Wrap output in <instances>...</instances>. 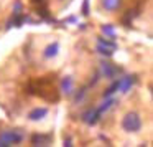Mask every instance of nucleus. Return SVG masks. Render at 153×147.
Wrapping results in <instances>:
<instances>
[{"label":"nucleus","instance_id":"obj_16","mask_svg":"<svg viewBox=\"0 0 153 147\" xmlns=\"http://www.w3.org/2000/svg\"><path fill=\"white\" fill-rule=\"evenodd\" d=\"M31 2H33V4H41L43 0H31Z\"/></svg>","mask_w":153,"mask_h":147},{"label":"nucleus","instance_id":"obj_10","mask_svg":"<svg viewBox=\"0 0 153 147\" xmlns=\"http://www.w3.org/2000/svg\"><path fill=\"white\" fill-rule=\"evenodd\" d=\"M119 83H120V80L114 81V83L110 84V88H109V89H105V91H104V94H102V96H104V98H110L114 93H115V91H119Z\"/></svg>","mask_w":153,"mask_h":147},{"label":"nucleus","instance_id":"obj_12","mask_svg":"<svg viewBox=\"0 0 153 147\" xmlns=\"http://www.w3.org/2000/svg\"><path fill=\"white\" fill-rule=\"evenodd\" d=\"M97 51H99L100 55H105V56H110V55L114 53V50H110V48H107V46H104V45H97Z\"/></svg>","mask_w":153,"mask_h":147},{"label":"nucleus","instance_id":"obj_15","mask_svg":"<svg viewBox=\"0 0 153 147\" xmlns=\"http://www.w3.org/2000/svg\"><path fill=\"white\" fill-rule=\"evenodd\" d=\"M82 14L84 15H87V14H89V0H86V2H84V7H82Z\"/></svg>","mask_w":153,"mask_h":147},{"label":"nucleus","instance_id":"obj_14","mask_svg":"<svg viewBox=\"0 0 153 147\" xmlns=\"http://www.w3.org/2000/svg\"><path fill=\"white\" fill-rule=\"evenodd\" d=\"M102 32H104L105 35H109V37H112V38L115 37V30H114L110 25H104V27H102Z\"/></svg>","mask_w":153,"mask_h":147},{"label":"nucleus","instance_id":"obj_4","mask_svg":"<svg viewBox=\"0 0 153 147\" xmlns=\"http://www.w3.org/2000/svg\"><path fill=\"white\" fill-rule=\"evenodd\" d=\"M33 146H50L51 144V136H43V134H35L31 137Z\"/></svg>","mask_w":153,"mask_h":147},{"label":"nucleus","instance_id":"obj_5","mask_svg":"<svg viewBox=\"0 0 153 147\" xmlns=\"http://www.w3.org/2000/svg\"><path fill=\"white\" fill-rule=\"evenodd\" d=\"M120 5H122V0H102V7L105 8L107 12L119 10Z\"/></svg>","mask_w":153,"mask_h":147},{"label":"nucleus","instance_id":"obj_9","mask_svg":"<svg viewBox=\"0 0 153 147\" xmlns=\"http://www.w3.org/2000/svg\"><path fill=\"white\" fill-rule=\"evenodd\" d=\"M115 103H117V101H115V99H112V98H110V99H107L105 103H104L102 106H100L99 109H97V112H99V116H102L104 112H107V111H109V109H110V107H112Z\"/></svg>","mask_w":153,"mask_h":147},{"label":"nucleus","instance_id":"obj_3","mask_svg":"<svg viewBox=\"0 0 153 147\" xmlns=\"http://www.w3.org/2000/svg\"><path fill=\"white\" fill-rule=\"evenodd\" d=\"M46 114H48L46 107H35L33 111H30L28 119H30V121H41L43 117H46Z\"/></svg>","mask_w":153,"mask_h":147},{"label":"nucleus","instance_id":"obj_8","mask_svg":"<svg viewBox=\"0 0 153 147\" xmlns=\"http://www.w3.org/2000/svg\"><path fill=\"white\" fill-rule=\"evenodd\" d=\"M61 89H63V93L66 94H71L73 93V78H64L63 83H61Z\"/></svg>","mask_w":153,"mask_h":147},{"label":"nucleus","instance_id":"obj_13","mask_svg":"<svg viewBox=\"0 0 153 147\" xmlns=\"http://www.w3.org/2000/svg\"><path fill=\"white\" fill-rule=\"evenodd\" d=\"M97 43L104 45V46L110 48V50H115V48H117V45L114 43V41H109V40H104V38H97Z\"/></svg>","mask_w":153,"mask_h":147},{"label":"nucleus","instance_id":"obj_1","mask_svg":"<svg viewBox=\"0 0 153 147\" xmlns=\"http://www.w3.org/2000/svg\"><path fill=\"white\" fill-rule=\"evenodd\" d=\"M25 139V134L18 129H10V130H2L0 132V147H10V146H18Z\"/></svg>","mask_w":153,"mask_h":147},{"label":"nucleus","instance_id":"obj_7","mask_svg":"<svg viewBox=\"0 0 153 147\" xmlns=\"http://www.w3.org/2000/svg\"><path fill=\"white\" fill-rule=\"evenodd\" d=\"M58 51H59V45L54 41V43L48 45V46L45 48L43 56H45V58H53V56H56V55H58Z\"/></svg>","mask_w":153,"mask_h":147},{"label":"nucleus","instance_id":"obj_6","mask_svg":"<svg viewBox=\"0 0 153 147\" xmlns=\"http://www.w3.org/2000/svg\"><path fill=\"white\" fill-rule=\"evenodd\" d=\"M135 83V78L133 76H125L123 80H120L119 83V89L122 91V93H128V89L132 88V84Z\"/></svg>","mask_w":153,"mask_h":147},{"label":"nucleus","instance_id":"obj_2","mask_svg":"<svg viewBox=\"0 0 153 147\" xmlns=\"http://www.w3.org/2000/svg\"><path fill=\"white\" fill-rule=\"evenodd\" d=\"M122 129L125 132H138L142 129V119L137 112H127L122 119Z\"/></svg>","mask_w":153,"mask_h":147},{"label":"nucleus","instance_id":"obj_11","mask_svg":"<svg viewBox=\"0 0 153 147\" xmlns=\"http://www.w3.org/2000/svg\"><path fill=\"white\" fill-rule=\"evenodd\" d=\"M102 71H104V74H105V78H112L114 74H115V70H112L109 63H102Z\"/></svg>","mask_w":153,"mask_h":147}]
</instances>
